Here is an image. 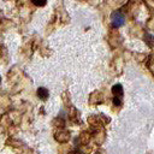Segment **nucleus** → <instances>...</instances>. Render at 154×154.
Returning <instances> with one entry per match:
<instances>
[{"label": "nucleus", "instance_id": "1", "mask_svg": "<svg viewBox=\"0 0 154 154\" xmlns=\"http://www.w3.org/2000/svg\"><path fill=\"white\" fill-rule=\"evenodd\" d=\"M112 25L113 26H116V28H118V26H122L123 24H124V22H125V18H124V16L120 13V12H113L112 13Z\"/></svg>", "mask_w": 154, "mask_h": 154}, {"label": "nucleus", "instance_id": "2", "mask_svg": "<svg viewBox=\"0 0 154 154\" xmlns=\"http://www.w3.org/2000/svg\"><path fill=\"white\" fill-rule=\"evenodd\" d=\"M48 95H49V93H48V90H47L45 87H40V88L37 89V96H38L40 99L46 100V99L48 97Z\"/></svg>", "mask_w": 154, "mask_h": 154}, {"label": "nucleus", "instance_id": "3", "mask_svg": "<svg viewBox=\"0 0 154 154\" xmlns=\"http://www.w3.org/2000/svg\"><path fill=\"white\" fill-rule=\"evenodd\" d=\"M112 93H113L116 96L122 97V95H123V87H122L120 84H114L113 88H112Z\"/></svg>", "mask_w": 154, "mask_h": 154}, {"label": "nucleus", "instance_id": "4", "mask_svg": "<svg viewBox=\"0 0 154 154\" xmlns=\"http://www.w3.org/2000/svg\"><path fill=\"white\" fill-rule=\"evenodd\" d=\"M31 2L34 5H36V6H45L47 0H31Z\"/></svg>", "mask_w": 154, "mask_h": 154}]
</instances>
